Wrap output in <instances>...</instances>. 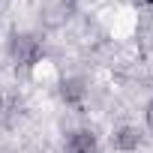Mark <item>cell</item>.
Returning a JSON list of instances; mask_svg holds the SVG:
<instances>
[{"instance_id":"cell-1","label":"cell","mask_w":153,"mask_h":153,"mask_svg":"<svg viewBox=\"0 0 153 153\" xmlns=\"http://www.w3.org/2000/svg\"><path fill=\"white\" fill-rule=\"evenodd\" d=\"M72 150H75V153H93L96 147H93V138L81 132L78 138H72Z\"/></svg>"},{"instance_id":"cell-2","label":"cell","mask_w":153,"mask_h":153,"mask_svg":"<svg viewBox=\"0 0 153 153\" xmlns=\"http://www.w3.org/2000/svg\"><path fill=\"white\" fill-rule=\"evenodd\" d=\"M147 120H150V129H153V105H150V114H147Z\"/></svg>"}]
</instances>
